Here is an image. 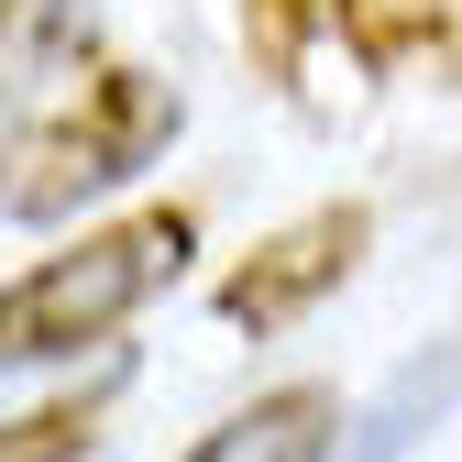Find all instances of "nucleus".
Returning a JSON list of instances; mask_svg holds the SVG:
<instances>
[{
  "label": "nucleus",
  "mask_w": 462,
  "mask_h": 462,
  "mask_svg": "<svg viewBox=\"0 0 462 462\" xmlns=\"http://www.w3.org/2000/svg\"><path fill=\"white\" fill-rule=\"evenodd\" d=\"M188 243H199L188 209H133V220L78 231L67 254H44L33 275L0 286V364H78V353H110V330H133L165 286L188 275Z\"/></svg>",
  "instance_id": "f257e3e1"
},
{
  "label": "nucleus",
  "mask_w": 462,
  "mask_h": 462,
  "mask_svg": "<svg viewBox=\"0 0 462 462\" xmlns=\"http://www.w3.org/2000/svg\"><path fill=\"white\" fill-rule=\"evenodd\" d=\"M165 133H177V88H154L143 67H88L78 99L44 122L33 177H12V209L55 220V209H78V199H99V188H122L133 165L165 154Z\"/></svg>",
  "instance_id": "f03ea898"
},
{
  "label": "nucleus",
  "mask_w": 462,
  "mask_h": 462,
  "mask_svg": "<svg viewBox=\"0 0 462 462\" xmlns=\"http://www.w3.org/2000/svg\"><path fill=\"white\" fill-rule=\"evenodd\" d=\"M364 231H374V220H364L353 199H341V209H309V220H286L254 264H231V275H220V319H231V330H254V341H264V330H298V319L330 298V286L364 264Z\"/></svg>",
  "instance_id": "7ed1b4c3"
},
{
  "label": "nucleus",
  "mask_w": 462,
  "mask_h": 462,
  "mask_svg": "<svg viewBox=\"0 0 462 462\" xmlns=\"http://www.w3.org/2000/svg\"><path fill=\"white\" fill-rule=\"evenodd\" d=\"M341 440V396L330 385H275L254 408H231L220 430H199L177 462H330Z\"/></svg>",
  "instance_id": "20e7f679"
},
{
  "label": "nucleus",
  "mask_w": 462,
  "mask_h": 462,
  "mask_svg": "<svg viewBox=\"0 0 462 462\" xmlns=\"http://www.w3.org/2000/svg\"><path fill=\"white\" fill-rule=\"evenodd\" d=\"M23 23H55V0H0V55L23 44Z\"/></svg>",
  "instance_id": "39448f33"
},
{
  "label": "nucleus",
  "mask_w": 462,
  "mask_h": 462,
  "mask_svg": "<svg viewBox=\"0 0 462 462\" xmlns=\"http://www.w3.org/2000/svg\"><path fill=\"white\" fill-rule=\"evenodd\" d=\"M0 199H12V177H0Z\"/></svg>",
  "instance_id": "423d86ee"
}]
</instances>
